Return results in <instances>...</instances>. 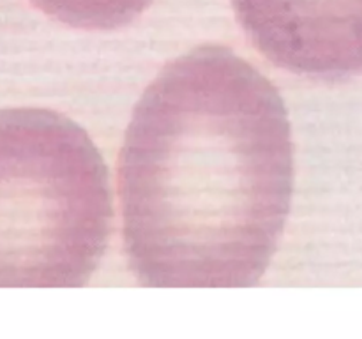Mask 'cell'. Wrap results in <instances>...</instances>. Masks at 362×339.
<instances>
[{
  "label": "cell",
  "instance_id": "obj_3",
  "mask_svg": "<svg viewBox=\"0 0 362 339\" xmlns=\"http://www.w3.org/2000/svg\"><path fill=\"white\" fill-rule=\"evenodd\" d=\"M249 41L278 68L318 82L362 75V0H232Z\"/></svg>",
  "mask_w": 362,
  "mask_h": 339
},
{
  "label": "cell",
  "instance_id": "obj_2",
  "mask_svg": "<svg viewBox=\"0 0 362 339\" xmlns=\"http://www.w3.org/2000/svg\"><path fill=\"white\" fill-rule=\"evenodd\" d=\"M112 226L108 172L89 135L52 110L0 117V282L76 288Z\"/></svg>",
  "mask_w": 362,
  "mask_h": 339
},
{
  "label": "cell",
  "instance_id": "obj_1",
  "mask_svg": "<svg viewBox=\"0 0 362 339\" xmlns=\"http://www.w3.org/2000/svg\"><path fill=\"white\" fill-rule=\"evenodd\" d=\"M117 179L126 253L144 287L257 285L294 186L280 92L225 46L177 56L136 105Z\"/></svg>",
  "mask_w": 362,
  "mask_h": 339
},
{
  "label": "cell",
  "instance_id": "obj_4",
  "mask_svg": "<svg viewBox=\"0 0 362 339\" xmlns=\"http://www.w3.org/2000/svg\"><path fill=\"white\" fill-rule=\"evenodd\" d=\"M50 18L83 31H114L131 23L152 0H32Z\"/></svg>",
  "mask_w": 362,
  "mask_h": 339
}]
</instances>
